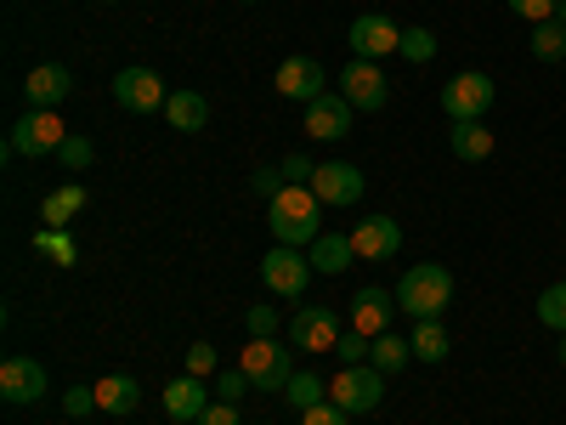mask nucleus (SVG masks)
I'll list each match as a JSON object with an SVG mask.
<instances>
[{
  "label": "nucleus",
  "mask_w": 566,
  "mask_h": 425,
  "mask_svg": "<svg viewBox=\"0 0 566 425\" xmlns=\"http://www.w3.org/2000/svg\"><path fill=\"white\" fill-rule=\"evenodd\" d=\"M352 58H368V63H380V58H391L397 45H402V29L391 23V18H380V12H363V18H352Z\"/></svg>",
  "instance_id": "obj_11"
},
{
  "label": "nucleus",
  "mask_w": 566,
  "mask_h": 425,
  "mask_svg": "<svg viewBox=\"0 0 566 425\" xmlns=\"http://www.w3.org/2000/svg\"><path fill=\"white\" fill-rule=\"evenodd\" d=\"M323 80H328V74H323L317 58H283L277 74H272V85H277L290 103H317V97H323Z\"/></svg>",
  "instance_id": "obj_15"
},
{
  "label": "nucleus",
  "mask_w": 566,
  "mask_h": 425,
  "mask_svg": "<svg viewBox=\"0 0 566 425\" xmlns=\"http://www.w3.org/2000/svg\"><path fill=\"white\" fill-rule=\"evenodd\" d=\"M165 120H170V131H181V136H199V131L210 125V103H205V91H170Z\"/></svg>",
  "instance_id": "obj_20"
},
{
  "label": "nucleus",
  "mask_w": 566,
  "mask_h": 425,
  "mask_svg": "<svg viewBox=\"0 0 566 425\" xmlns=\"http://www.w3.org/2000/svg\"><path fill=\"white\" fill-rule=\"evenodd\" d=\"M170 425H199V419H170Z\"/></svg>",
  "instance_id": "obj_45"
},
{
  "label": "nucleus",
  "mask_w": 566,
  "mask_h": 425,
  "mask_svg": "<svg viewBox=\"0 0 566 425\" xmlns=\"http://www.w3.org/2000/svg\"><path fill=\"white\" fill-rule=\"evenodd\" d=\"M368 352H374V341H368V335H357V329H346V335L335 341V357H340L346 369H357V363H368Z\"/></svg>",
  "instance_id": "obj_32"
},
{
  "label": "nucleus",
  "mask_w": 566,
  "mask_h": 425,
  "mask_svg": "<svg viewBox=\"0 0 566 425\" xmlns=\"http://www.w3.org/2000/svg\"><path fill=\"white\" fill-rule=\"evenodd\" d=\"M448 301H453V272H448V267H437V261L408 267V272H402V283H397V307H402L413 323L442 318V312H448Z\"/></svg>",
  "instance_id": "obj_2"
},
{
  "label": "nucleus",
  "mask_w": 566,
  "mask_h": 425,
  "mask_svg": "<svg viewBox=\"0 0 566 425\" xmlns=\"http://www.w3.org/2000/svg\"><path fill=\"white\" fill-rule=\"evenodd\" d=\"M346 335L340 329V318L328 312V307H301L295 318H290V341L312 357V352H335V341Z\"/></svg>",
  "instance_id": "obj_12"
},
{
  "label": "nucleus",
  "mask_w": 566,
  "mask_h": 425,
  "mask_svg": "<svg viewBox=\"0 0 566 425\" xmlns=\"http://www.w3.org/2000/svg\"><path fill=\"white\" fill-rule=\"evenodd\" d=\"M340 97L357 108V114H380L386 97H391V85L380 74V63H368V58H352L346 74H340Z\"/></svg>",
  "instance_id": "obj_8"
},
{
  "label": "nucleus",
  "mask_w": 566,
  "mask_h": 425,
  "mask_svg": "<svg viewBox=\"0 0 566 425\" xmlns=\"http://www.w3.org/2000/svg\"><path fill=\"white\" fill-rule=\"evenodd\" d=\"M266 227H272L277 245L312 250L323 239V199L312 194V187H283V194L266 205Z\"/></svg>",
  "instance_id": "obj_1"
},
{
  "label": "nucleus",
  "mask_w": 566,
  "mask_h": 425,
  "mask_svg": "<svg viewBox=\"0 0 566 425\" xmlns=\"http://www.w3.org/2000/svg\"><path fill=\"white\" fill-rule=\"evenodd\" d=\"M357 250H352V232H323V239L306 250V261H312V272H346V261H352Z\"/></svg>",
  "instance_id": "obj_22"
},
{
  "label": "nucleus",
  "mask_w": 566,
  "mask_h": 425,
  "mask_svg": "<svg viewBox=\"0 0 566 425\" xmlns=\"http://www.w3.org/2000/svg\"><path fill=\"white\" fill-rule=\"evenodd\" d=\"M555 7H560V0H510V12L522 18V23H549Z\"/></svg>",
  "instance_id": "obj_34"
},
{
  "label": "nucleus",
  "mask_w": 566,
  "mask_h": 425,
  "mask_svg": "<svg viewBox=\"0 0 566 425\" xmlns=\"http://www.w3.org/2000/svg\"><path fill=\"white\" fill-rule=\"evenodd\" d=\"M352 250H357V261H391V256L402 250L397 216H363V221L352 227Z\"/></svg>",
  "instance_id": "obj_14"
},
{
  "label": "nucleus",
  "mask_w": 566,
  "mask_h": 425,
  "mask_svg": "<svg viewBox=\"0 0 566 425\" xmlns=\"http://www.w3.org/2000/svg\"><path fill=\"white\" fill-rule=\"evenodd\" d=\"M114 103L130 108V114H165V80L154 69H119L114 74Z\"/></svg>",
  "instance_id": "obj_9"
},
{
  "label": "nucleus",
  "mask_w": 566,
  "mask_h": 425,
  "mask_svg": "<svg viewBox=\"0 0 566 425\" xmlns=\"http://www.w3.org/2000/svg\"><path fill=\"white\" fill-rule=\"evenodd\" d=\"M368 363L374 369H380L386 374V381H391V374H402L408 363H413V346L397 335V329H391V335H380V341H374V352H368Z\"/></svg>",
  "instance_id": "obj_26"
},
{
  "label": "nucleus",
  "mask_w": 566,
  "mask_h": 425,
  "mask_svg": "<svg viewBox=\"0 0 566 425\" xmlns=\"http://www.w3.org/2000/svg\"><path fill=\"white\" fill-rule=\"evenodd\" d=\"M448 148H453V159H464V165H482V159L493 154V131H488L482 120H464V125L448 131Z\"/></svg>",
  "instance_id": "obj_21"
},
{
  "label": "nucleus",
  "mask_w": 566,
  "mask_h": 425,
  "mask_svg": "<svg viewBox=\"0 0 566 425\" xmlns=\"http://www.w3.org/2000/svg\"><path fill=\"white\" fill-rule=\"evenodd\" d=\"M34 250H45L57 267L74 261V245H69V232H63V227H40V232H34Z\"/></svg>",
  "instance_id": "obj_31"
},
{
  "label": "nucleus",
  "mask_w": 566,
  "mask_h": 425,
  "mask_svg": "<svg viewBox=\"0 0 566 425\" xmlns=\"http://www.w3.org/2000/svg\"><path fill=\"white\" fill-rule=\"evenodd\" d=\"M306 278H312V261H306V250L272 245V250L261 256V283H266L272 296H283V301H301V296H306Z\"/></svg>",
  "instance_id": "obj_6"
},
{
  "label": "nucleus",
  "mask_w": 566,
  "mask_h": 425,
  "mask_svg": "<svg viewBox=\"0 0 566 425\" xmlns=\"http://www.w3.org/2000/svg\"><path fill=\"white\" fill-rule=\"evenodd\" d=\"M533 58L538 63H560L566 58V23H533Z\"/></svg>",
  "instance_id": "obj_27"
},
{
  "label": "nucleus",
  "mask_w": 566,
  "mask_h": 425,
  "mask_svg": "<svg viewBox=\"0 0 566 425\" xmlns=\"http://www.w3.org/2000/svg\"><path fill=\"white\" fill-rule=\"evenodd\" d=\"M408 346H413V357H419V363H442V357L453 352V346H448V329H442V318H424V323H413Z\"/></svg>",
  "instance_id": "obj_25"
},
{
  "label": "nucleus",
  "mask_w": 566,
  "mask_h": 425,
  "mask_svg": "<svg viewBox=\"0 0 566 425\" xmlns=\"http://www.w3.org/2000/svg\"><path fill=\"white\" fill-rule=\"evenodd\" d=\"M80 210H85V187L69 182V187H57V194H45V205H40V227H69Z\"/></svg>",
  "instance_id": "obj_23"
},
{
  "label": "nucleus",
  "mask_w": 566,
  "mask_h": 425,
  "mask_svg": "<svg viewBox=\"0 0 566 425\" xmlns=\"http://www.w3.org/2000/svg\"><path fill=\"white\" fill-rule=\"evenodd\" d=\"M250 187H255V194L272 205V199L283 194V187H290V182H283V170H255V176H250Z\"/></svg>",
  "instance_id": "obj_40"
},
{
  "label": "nucleus",
  "mask_w": 566,
  "mask_h": 425,
  "mask_svg": "<svg viewBox=\"0 0 566 425\" xmlns=\"http://www.w3.org/2000/svg\"><path fill=\"white\" fill-rule=\"evenodd\" d=\"M493 97H499V85H493L482 69H464V74H453V80L442 85V114H448L453 125H464V120H488Z\"/></svg>",
  "instance_id": "obj_4"
},
{
  "label": "nucleus",
  "mask_w": 566,
  "mask_h": 425,
  "mask_svg": "<svg viewBox=\"0 0 566 425\" xmlns=\"http://www.w3.org/2000/svg\"><path fill=\"white\" fill-rule=\"evenodd\" d=\"M397 312H402V307H397V296L374 290V283L352 296V329H357V335H368V341L391 335V329H397Z\"/></svg>",
  "instance_id": "obj_13"
},
{
  "label": "nucleus",
  "mask_w": 566,
  "mask_h": 425,
  "mask_svg": "<svg viewBox=\"0 0 566 425\" xmlns=\"http://www.w3.org/2000/svg\"><path fill=\"white\" fill-rule=\"evenodd\" d=\"M244 323H250V341H272V335H277V312H272V307H250Z\"/></svg>",
  "instance_id": "obj_36"
},
{
  "label": "nucleus",
  "mask_w": 566,
  "mask_h": 425,
  "mask_svg": "<svg viewBox=\"0 0 566 425\" xmlns=\"http://www.w3.org/2000/svg\"><path fill=\"white\" fill-rule=\"evenodd\" d=\"M69 142V125L57 120V108H29L18 125H12V136H7V154H18V159H45V154H57Z\"/></svg>",
  "instance_id": "obj_3"
},
{
  "label": "nucleus",
  "mask_w": 566,
  "mask_h": 425,
  "mask_svg": "<svg viewBox=\"0 0 566 425\" xmlns=\"http://www.w3.org/2000/svg\"><path fill=\"white\" fill-rule=\"evenodd\" d=\"M533 312H538V323H544V329L566 335V283H549V290L538 296V307H533Z\"/></svg>",
  "instance_id": "obj_28"
},
{
  "label": "nucleus",
  "mask_w": 566,
  "mask_h": 425,
  "mask_svg": "<svg viewBox=\"0 0 566 425\" xmlns=\"http://www.w3.org/2000/svg\"><path fill=\"white\" fill-rule=\"evenodd\" d=\"M306 187L323 199V210H346V205H357V199H363V187H368V182H363V170H357V165L335 159V165H317Z\"/></svg>",
  "instance_id": "obj_10"
},
{
  "label": "nucleus",
  "mask_w": 566,
  "mask_h": 425,
  "mask_svg": "<svg viewBox=\"0 0 566 425\" xmlns=\"http://www.w3.org/2000/svg\"><path fill=\"white\" fill-rule=\"evenodd\" d=\"M352 414L340 408V403H312V408H301V425H346Z\"/></svg>",
  "instance_id": "obj_35"
},
{
  "label": "nucleus",
  "mask_w": 566,
  "mask_h": 425,
  "mask_svg": "<svg viewBox=\"0 0 566 425\" xmlns=\"http://www.w3.org/2000/svg\"><path fill=\"white\" fill-rule=\"evenodd\" d=\"M560 369H566V335H560Z\"/></svg>",
  "instance_id": "obj_44"
},
{
  "label": "nucleus",
  "mask_w": 566,
  "mask_h": 425,
  "mask_svg": "<svg viewBox=\"0 0 566 425\" xmlns=\"http://www.w3.org/2000/svg\"><path fill=\"white\" fill-rule=\"evenodd\" d=\"M57 159H63L69 170H85V165H91V142H85V136H69L63 148H57Z\"/></svg>",
  "instance_id": "obj_37"
},
{
  "label": "nucleus",
  "mask_w": 566,
  "mask_h": 425,
  "mask_svg": "<svg viewBox=\"0 0 566 425\" xmlns=\"http://www.w3.org/2000/svg\"><path fill=\"white\" fill-rule=\"evenodd\" d=\"M69 91H74V74H69L63 63H40V69H29V80H23L29 108H57Z\"/></svg>",
  "instance_id": "obj_18"
},
{
  "label": "nucleus",
  "mask_w": 566,
  "mask_h": 425,
  "mask_svg": "<svg viewBox=\"0 0 566 425\" xmlns=\"http://www.w3.org/2000/svg\"><path fill=\"white\" fill-rule=\"evenodd\" d=\"M210 408V386H205V374H181V381L165 386V414L170 419H199Z\"/></svg>",
  "instance_id": "obj_19"
},
{
  "label": "nucleus",
  "mask_w": 566,
  "mask_h": 425,
  "mask_svg": "<svg viewBox=\"0 0 566 425\" xmlns=\"http://www.w3.org/2000/svg\"><path fill=\"white\" fill-rule=\"evenodd\" d=\"M244 7H255V0H244Z\"/></svg>",
  "instance_id": "obj_47"
},
{
  "label": "nucleus",
  "mask_w": 566,
  "mask_h": 425,
  "mask_svg": "<svg viewBox=\"0 0 566 425\" xmlns=\"http://www.w3.org/2000/svg\"><path fill=\"white\" fill-rule=\"evenodd\" d=\"M142 403V386L130 381V374H108V381H97V408L103 414H136Z\"/></svg>",
  "instance_id": "obj_24"
},
{
  "label": "nucleus",
  "mask_w": 566,
  "mask_h": 425,
  "mask_svg": "<svg viewBox=\"0 0 566 425\" xmlns=\"http://www.w3.org/2000/svg\"><path fill=\"white\" fill-rule=\"evenodd\" d=\"M255 386H250V374L244 369H227V374H216V397L221 403H239V397H250Z\"/></svg>",
  "instance_id": "obj_33"
},
{
  "label": "nucleus",
  "mask_w": 566,
  "mask_h": 425,
  "mask_svg": "<svg viewBox=\"0 0 566 425\" xmlns=\"http://www.w3.org/2000/svg\"><path fill=\"white\" fill-rule=\"evenodd\" d=\"M386 397V374L374 363H357V369H340L335 386H328V403H340L346 414H374Z\"/></svg>",
  "instance_id": "obj_5"
},
{
  "label": "nucleus",
  "mask_w": 566,
  "mask_h": 425,
  "mask_svg": "<svg viewBox=\"0 0 566 425\" xmlns=\"http://www.w3.org/2000/svg\"><path fill=\"white\" fill-rule=\"evenodd\" d=\"M103 7H114V0H103Z\"/></svg>",
  "instance_id": "obj_46"
},
{
  "label": "nucleus",
  "mask_w": 566,
  "mask_h": 425,
  "mask_svg": "<svg viewBox=\"0 0 566 425\" xmlns=\"http://www.w3.org/2000/svg\"><path fill=\"white\" fill-rule=\"evenodd\" d=\"M277 170H283V182H290V187H306V182H312V170H317V165H312V159H306V154H290V159H283V165H277Z\"/></svg>",
  "instance_id": "obj_39"
},
{
  "label": "nucleus",
  "mask_w": 566,
  "mask_h": 425,
  "mask_svg": "<svg viewBox=\"0 0 566 425\" xmlns=\"http://www.w3.org/2000/svg\"><path fill=\"white\" fill-rule=\"evenodd\" d=\"M0 397L7 403H40L45 397V369L34 357H7L0 363Z\"/></svg>",
  "instance_id": "obj_16"
},
{
  "label": "nucleus",
  "mask_w": 566,
  "mask_h": 425,
  "mask_svg": "<svg viewBox=\"0 0 566 425\" xmlns=\"http://www.w3.org/2000/svg\"><path fill=\"white\" fill-rule=\"evenodd\" d=\"M210 369H216V346L193 341V346H187V374H210Z\"/></svg>",
  "instance_id": "obj_41"
},
{
  "label": "nucleus",
  "mask_w": 566,
  "mask_h": 425,
  "mask_svg": "<svg viewBox=\"0 0 566 425\" xmlns=\"http://www.w3.org/2000/svg\"><path fill=\"white\" fill-rule=\"evenodd\" d=\"M63 408H69L74 419H85V414H97V386H74V392L63 397Z\"/></svg>",
  "instance_id": "obj_38"
},
{
  "label": "nucleus",
  "mask_w": 566,
  "mask_h": 425,
  "mask_svg": "<svg viewBox=\"0 0 566 425\" xmlns=\"http://www.w3.org/2000/svg\"><path fill=\"white\" fill-rule=\"evenodd\" d=\"M239 369L250 374L255 392H283V386H290V374H295L290 352H283L277 341H250V346L239 352Z\"/></svg>",
  "instance_id": "obj_7"
},
{
  "label": "nucleus",
  "mask_w": 566,
  "mask_h": 425,
  "mask_svg": "<svg viewBox=\"0 0 566 425\" xmlns=\"http://www.w3.org/2000/svg\"><path fill=\"white\" fill-rule=\"evenodd\" d=\"M397 52H402L408 63H431V58H437V34H431V29H402Z\"/></svg>",
  "instance_id": "obj_30"
},
{
  "label": "nucleus",
  "mask_w": 566,
  "mask_h": 425,
  "mask_svg": "<svg viewBox=\"0 0 566 425\" xmlns=\"http://www.w3.org/2000/svg\"><path fill=\"white\" fill-rule=\"evenodd\" d=\"M199 425H239V403H210L199 414Z\"/></svg>",
  "instance_id": "obj_42"
},
{
  "label": "nucleus",
  "mask_w": 566,
  "mask_h": 425,
  "mask_svg": "<svg viewBox=\"0 0 566 425\" xmlns=\"http://www.w3.org/2000/svg\"><path fill=\"white\" fill-rule=\"evenodd\" d=\"M555 23H566V0H560V7H555Z\"/></svg>",
  "instance_id": "obj_43"
},
{
  "label": "nucleus",
  "mask_w": 566,
  "mask_h": 425,
  "mask_svg": "<svg viewBox=\"0 0 566 425\" xmlns=\"http://www.w3.org/2000/svg\"><path fill=\"white\" fill-rule=\"evenodd\" d=\"M352 114H357V108L340 97V91H335V97L323 91L317 103H306V131H312L317 142H340V136L352 131Z\"/></svg>",
  "instance_id": "obj_17"
},
{
  "label": "nucleus",
  "mask_w": 566,
  "mask_h": 425,
  "mask_svg": "<svg viewBox=\"0 0 566 425\" xmlns=\"http://www.w3.org/2000/svg\"><path fill=\"white\" fill-rule=\"evenodd\" d=\"M283 397H290L295 408H312V403H323V397H328V386L317 381L312 369H301V374H290V386H283Z\"/></svg>",
  "instance_id": "obj_29"
}]
</instances>
